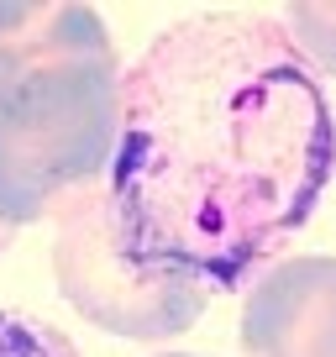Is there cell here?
<instances>
[{
  "instance_id": "1",
  "label": "cell",
  "mask_w": 336,
  "mask_h": 357,
  "mask_svg": "<svg viewBox=\"0 0 336 357\" xmlns=\"http://www.w3.org/2000/svg\"><path fill=\"white\" fill-rule=\"evenodd\" d=\"M336 111L273 11H194L121 84L111 200L126 252L236 294L310 226Z\"/></svg>"
},
{
  "instance_id": "2",
  "label": "cell",
  "mask_w": 336,
  "mask_h": 357,
  "mask_svg": "<svg viewBox=\"0 0 336 357\" xmlns=\"http://www.w3.org/2000/svg\"><path fill=\"white\" fill-rule=\"evenodd\" d=\"M126 63L90 6H0V221L32 226L111 178Z\"/></svg>"
},
{
  "instance_id": "3",
  "label": "cell",
  "mask_w": 336,
  "mask_h": 357,
  "mask_svg": "<svg viewBox=\"0 0 336 357\" xmlns=\"http://www.w3.org/2000/svg\"><path fill=\"white\" fill-rule=\"evenodd\" d=\"M53 279L90 326L126 342H168L190 331L211 289L179 268H147L126 252L111 178L74 190L53 211Z\"/></svg>"
},
{
  "instance_id": "4",
  "label": "cell",
  "mask_w": 336,
  "mask_h": 357,
  "mask_svg": "<svg viewBox=\"0 0 336 357\" xmlns=\"http://www.w3.org/2000/svg\"><path fill=\"white\" fill-rule=\"evenodd\" d=\"M247 357H336V257H279L242 294Z\"/></svg>"
},
{
  "instance_id": "5",
  "label": "cell",
  "mask_w": 336,
  "mask_h": 357,
  "mask_svg": "<svg viewBox=\"0 0 336 357\" xmlns=\"http://www.w3.org/2000/svg\"><path fill=\"white\" fill-rule=\"evenodd\" d=\"M273 16L315 79H336V6H279Z\"/></svg>"
},
{
  "instance_id": "6",
  "label": "cell",
  "mask_w": 336,
  "mask_h": 357,
  "mask_svg": "<svg viewBox=\"0 0 336 357\" xmlns=\"http://www.w3.org/2000/svg\"><path fill=\"white\" fill-rule=\"evenodd\" d=\"M0 357H79V347L26 310H0Z\"/></svg>"
},
{
  "instance_id": "7",
  "label": "cell",
  "mask_w": 336,
  "mask_h": 357,
  "mask_svg": "<svg viewBox=\"0 0 336 357\" xmlns=\"http://www.w3.org/2000/svg\"><path fill=\"white\" fill-rule=\"evenodd\" d=\"M11 242H16V226H6V221H0V257L11 252Z\"/></svg>"
},
{
  "instance_id": "8",
  "label": "cell",
  "mask_w": 336,
  "mask_h": 357,
  "mask_svg": "<svg viewBox=\"0 0 336 357\" xmlns=\"http://www.w3.org/2000/svg\"><path fill=\"white\" fill-rule=\"evenodd\" d=\"M168 357H200V352H168Z\"/></svg>"
}]
</instances>
